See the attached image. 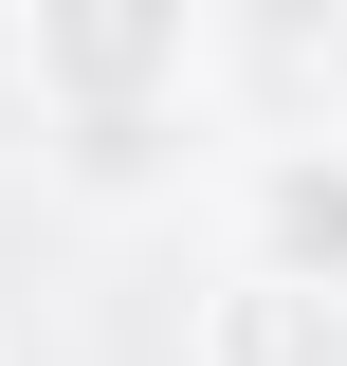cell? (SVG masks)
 Masks as SVG:
<instances>
[{"label": "cell", "mask_w": 347, "mask_h": 366, "mask_svg": "<svg viewBox=\"0 0 347 366\" xmlns=\"http://www.w3.org/2000/svg\"><path fill=\"white\" fill-rule=\"evenodd\" d=\"M238 220H256V257H238V274H293V293H347V147H256Z\"/></svg>", "instance_id": "2"}, {"label": "cell", "mask_w": 347, "mask_h": 366, "mask_svg": "<svg viewBox=\"0 0 347 366\" xmlns=\"http://www.w3.org/2000/svg\"><path fill=\"white\" fill-rule=\"evenodd\" d=\"M183 366H347V293H293V274H219Z\"/></svg>", "instance_id": "3"}, {"label": "cell", "mask_w": 347, "mask_h": 366, "mask_svg": "<svg viewBox=\"0 0 347 366\" xmlns=\"http://www.w3.org/2000/svg\"><path fill=\"white\" fill-rule=\"evenodd\" d=\"M19 74H37L74 129H129V110H183L201 37H183L165 0H110V19H37V37H19Z\"/></svg>", "instance_id": "1"}]
</instances>
